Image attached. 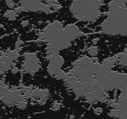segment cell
<instances>
[{"mask_svg":"<svg viewBox=\"0 0 127 119\" xmlns=\"http://www.w3.org/2000/svg\"><path fill=\"white\" fill-rule=\"evenodd\" d=\"M83 88L85 90L86 92H93L95 90L93 83H90L86 81L83 83Z\"/></svg>","mask_w":127,"mask_h":119,"instance_id":"9c48e42d","label":"cell"},{"mask_svg":"<svg viewBox=\"0 0 127 119\" xmlns=\"http://www.w3.org/2000/svg\"><path fill=\"white\" fill-rule=\"evenodd\" d=\"M21 24L22 27H27V26L29 25V20H24V21H22Z\"/></svg>","mask_w":127,"mask_h":119,"instance_id":"cb8c5ba5","label":"cell"},{"mask_svg":"<svg viewBox=\"0 0 127 119\" xmlns=\"http://www.w3.org/2000/svg\"><path fill=\"white\" fill-rule=\"evenodd\" d=\"M61 108V104L59 102H55L54 104H53V106H52V109L53 110H60Z\"/></svg>","mask_w":127,"mask_h":119,"instance_id":"d6986e66","label":"cell"},{"mask_svg":"<svg viewBox=\"0 0 127 119\" xmlns=\"http://www.w3.org/2000/svg\"><path fill=\"white\" fill-rule=\"evenodd\" d=\"M12 64L11 63H9V62L6 61L4 63H0V69H1V71L4 72V73H6V72L9 71L10 69H12Z\"/></svg>","mask_w":127,"mask_h":119,"instance_id":"8fae6325","label":"cell"},{"mask_svg":"<svg viewBox=\"0 0 127 119\" xmlns=\"http://www.w3.org/2000/svg\"><path fill=\"white\" fill-rule=\"evenodd\" d=\"M5 2L10 9H14L15 3L13 0H5Z\"/></svg>","mask_w":127,"mask_h":119,"instance_id":"e0dca14e","label":"cell"},{"mask_svg":"<svg viewBox=\"0 0 127 119\" xmlns=\"http://www.w3.org/2000/svg\"><path fill=\"white\" fill-rule=\"evenodd\" d=\"M64 29L68 34V37H69L71 42L78 38V33H79L80 30L75 24L72 23L66 25L64 27Z\"/></svg>","mask_w":127,"mask_h":119,"instance_id":"3957f363","label":"cell"},{"mask_svg":"<svg viewBox=\"0 0 127 119\" xmlns=\"http://www.w3.org/2000/svg\"><path fill=\"white\" fill-rule=\"evenodd\" d=\"M94 112L95 113L96 115H100L102 112V109L101 108H96L94 110Z\"/></svg>","mask_w":127,"mask_h":119,"instance_id":"d4e9b609","label":"cell"},{"mask_svg":"<svg viewBox=\"0 0 127 119\" xmlns=\"http://www.w3.org/2000/svg\"><path fill=\"white\" fill-rule=\"evenodd\" d=\"M37 53L34 52H27L24 54V59H31V58H33L37 57Z\"/></svg>","mask_w":127,"mask_h":119,"instance_id":"2e32d148","label":"cell"},{"mask_svg":"<svg viewBox=\"0 0 127 119\" xmlns=\"http://www.w3.org/2000/svg\"><path fill=\"white\" fill-rule=\"evenodd\" d=\"M21 93L20 89H14L11 90L3 97H0L1 102L6 105H14L16 103V97L19 94Z\"/></svg>","mask_w":127,"mask_h":119,"instance_id":"7a4b0ae2","label":"cell"},{"mask_svg":"<svg viewBox=\"0 0 127 119\" xmlns=\"http://www.w3.org/2000/svg\"><path fill=\"white\" fill-rule=\"evenodd\" d=\"M109 115L110 117L115 118V119H120L121 118V112L119 109H112L109 112Z\"/></svg>","mask_w":127,"mask_h":119,"instance_id":"7c38bea8","label":"cell"},{"mask_svg":"<svg viewBox=\"0 0 127 119\" xmlns=\"http://www.w3.org/2000/svg\"><path fill=\"white\" fill-rule=\"evenodd\" d=\"M88 53L91 57H97L99 54V48L96 45H91L88 48Z\"/></svg>","mask_w":127,"mask_h":119,"instance_id":"ba28073f","label":"cell"},{"mask_svg":"<svg viewBox=\"0 0 127 119\" xmlns=\"http://www.w3.org/2000/svg\"><path fill=\"white\" fill-rule=\"evenodd\" d=\"M94 102V100H93V99H92L91 98H89V99H86V102L88 104H92Z\"/></svg>","mask_w":127,"mask_h":119,"instance_id":"f1b7e54d","label":"cell"},{"mask_svg":"<svg viewBox=\"0 0 127 119\" xmlns=\"http://www.w3.org/2000/svg\"><path fill=\"white\" fill-rule=\"evenodd\" d=\"M86 35V33H84V32H83V31L80 30L79 31V33H78V37H83V36H84Z\"/></svg>","mask_w":127,"mask_h":119,"instance_id":"f546056e","label":"cell"},{"mask_svg":"<svg viewBox=\"0 0 127 119\" xmlns=\"http://www.w3.org/2000/svg\"><path fill=\"white\" fill-rule=\"evenodd\" d=\"M101 31L108 35H119V24L117 19L107 17L100 24Z\"/></svg>","mask_w":127,"mask_h":119,"instance_id":"6da1fadb","label":"cell"},{"mask_svg":"<svg viewBox=\"0 0 127 119\" xmlns=\"http://www.w3.org/2000/svg\"><path fill=\"white\" fill-rule=\"evenodd\" d=\"M6 53L7 54V55L9 58H12L14 61L17 60L21 57V55H20L19 52H17L16 49L13 50H7Z\"/></svg>","mask_w":127,"mask_h":119,"instance_id":"30bf717a","label":"cell"},{"mask_svg":"<svg viewBox=\"0 0 127 119\" xmlns=\"http://www.w3.org/2000/svg\"><path fill=\"white\" fill-rule=\"evenodd\" d=\"M9 88L7 86H0V97L6 95L9 91Z\"/></svg>","mask_w":127,"mask_h":119,"instance_id":"5bb4252c","label":"cell"},{"mask_svg":"<svg viewBox=\"0 0 127 119\" xmlns=\"http://www.w3.org/2000/svg\"><path fill=\"white\" fill-rule=\"evenodd\" d=\"M104 97L106 99H107V100H109V97H110V96H109V94H108V93H105V95H104Z\"/></svg>","mask_w":127,"mask_h":119,"instance_id":"1f68e13d","label":"cell"},{"mask_svg":"<svg viewBox=\"0 0 127 119\" xmlns=\"http://www.w3.org/2000/svg\"><path fill=\"white\" fill-rule=\"evenodd\" d=\"M79 64V60H76L72 63V66H73V68H75V67H77Z\"/></svg>","mask_w":127,"mask_h":119,"instance_id":"83f0119b","label":"cell"},{"mask_svg":"<svg viewBox=\"0 0 127 119\" xmlns=\"http://www.w3.org/2000/svg\"><path fill=\"white\" fill-rule=\"evenodd\" d=\"M61 69H62L57 68V67L54 66L50 64V63H48V66H47V73H48V74H49L50 76H52V77H54L55 76L56 74H57V73L61 70Z\"/></svg>","mask_w":127,"mask_h":119,"instance_id":"52a82bcc","label":"cell"},{"mask_svg":"<svg viewBox=\"0 0 127 119\" xmlns=\"http://www.w3.org/2000/svg\"><path fill=\"white\" fill-rule=\"evenodd\" d=\"M27 101H19L16 104V107L18 109H21V110H24L27 108Z\"/></svg>","mask_w":127,"mask_h":119,"instance_id":"9a60e30c","label":"cell"},{"mask_svg":"<svg viewBox=\"0 0 127 119\" xmlns=\"http://www.w3.org/2000/svg\"><path fill=\"white\" fill-rule=\"evenodd\" d=\"M31 42H33L34 43H44V38H40V37H38V38H37L35 40L31 41Z\"/></svg>","mask_w":127,"mask_h":119,"instance_id":"603a6c76","label":"cell"},{"mask_svg":"<svg viewBox=\"0 0 127 119\" xmlns=\"http://www.w3.org/2000/svg\"><path fill=\"white\" fill-rule=\"evenodd\" d=\"M3 16L5 18L7 19L9 21H14L16 19V17H17V13H16L14 9L8 10L4 13Z\"/></svg>","mask_w":127,"mask_h":119,"instance_id":"8992f818","label":"cell"},{"mask_svg":"<svg viewBox=\"0 0 127 119\" xmlns=\"http://www.w3.org/2000/svg\"><path fill=\"white\" fill-rule=\"evenodd\" d=\"M119 64L120 65L122 66L127 67V58H125V59H120Z\"/></svg>","mask_w":127,"mask_h":119,"instance_id":"ffe728a7","label":"cell"},{"mask_svg":"<svg viewBox=\"0 0 127 119\" xmlns=\"http://www.w3.org/2000/svg\"><path fill=\"white\" fill-rule=\"evenodd\" d=\"M91 95H92V92H86L85 93V94H84V97L86 99H89V98H91Z\"/></svg>","mask_w":127,"mask_h":119,"instance_id":"484cf974","label":"cell"},{"mask_svg":"<svg viewBox=\"0 0 127 119\" xmlns=\"http://www.w3.org/2000/svg\"><path fill=\"white\" fill-rule=\"evenodd\" d=\"M92 60H93V62H98L99 60V58H97V57H91Z\"/></svg>","mask_w":127,"mask_h":119,"instance_id":"4dcf8cb0","label":"cell"},{"mask_svg":"<svg viewBox=\"0 0 127 119\" xmlns=\"http://www.w3.org/2000/svg\"><path fill=\"white\" fill-rule=\"evenodd\" d=\"M78 60H79V64L78 66L84 71L88 70V68L94 63L92 58H90L88 56H83Z\"/></svg>","mask_w":127,"mask_h":119,"instance_id":"5b68a950","label":"cell"},{"mask_svg":"<svg viewBox=\"0 0 127 119\" xmlns=\"http://www.w3.org/2000/svg\"><path fill=\"white\" fill-rule=\"evenodd\" d=\"M66 72H65L64 70H63V69H61V70L55 76L54 78H55V79H57V80L58 81L63 80V79H64V77L66 76Z\"/></svg>","mask_w":127,"mask_h":119,"instance_id":"4fadbf2b","label":"cell"},{"mask_svg":"<svg viewBox=\"0 0 127 119\" xmlns=\"http://www.w3.org/2000/svg\"><path fill=\"white\" fill-rule=\"evenodd\" d=\"M67 74H68L69 76H72V77L77 76L76 73V71L74 69V68L69 69V70L67 72Z\"/></svg>","mask_w":127,"mask_h":119,"instance_id":"44dd1931","label":"cell"},{"mask_svg":"<svg viewBox=\"0 0 127 119\" xmlns=\"http://www.w3.org/2000/svg\"><path fill=\"white\" fill-rule=\"evenodd\" d=\"M24 43V42L22 40L18 39L15 43V48H21L23 45Z\"/></svg>","mask_w":127,"mask_h":119,"instance_id":"ac0fdd59","label":"cell"},{"mask_svg":"<svg viewBox=\"0 0 127 119\" xmlns=\"http://www.w3.org/2000/svg\"><path fill=\"white\" fill-rule=\"evenodd\" d=\"M46 58L49 61L50 64L60 69H62V67L63 66V64H64V58L60 55H52L47 56Z\"/></svg>","mask_w":127,"mask_h":119,"instance_id":"277c9868","label":"cell"},{"mask_svg":"<svg viewBox=\"0 0 127 119\" xmlns=\"http://www.w3.org/2000/svg\"><path fill=\"white\" fill-rule=\"evenodd\" d=\"M11 73H12V74H17L19 72V69L17 66H12V69H11Z\"/></svg>","mask_w":127,"mask_h":119,"instance_id":"7402d4cb","label":"cell"},{"mask_svg":"<svg viewBox=\"0 0 127 119\" xmlns=\"http://www.w3.org/2000/svg\"><path fill=\"white\" fill-rule=\"evenodd\" d=\"M99 40H100V38H98V37H96V38H93V39L92 40V43H93L94 45H96L97 43L99 42Z\"/></svg>","mask_w":127,"mask_h":119,"instance_id":"4316f807","label":"cell"}]
</instances>
